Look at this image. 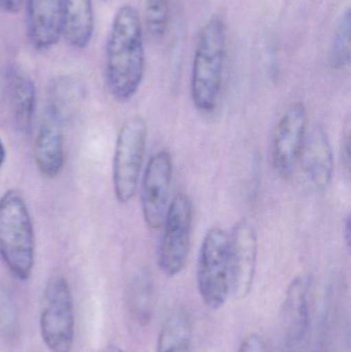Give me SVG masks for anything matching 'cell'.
Returning a JSON list of instances; mask_svg holds the SVG:
<instances>
[{"label":"cell","mask_w":351,"mask_h":352,"mask_svg":"<svg viewBox=\"0 0 351 352\" xmlns=\"http://www.w3.org/2000/svg\"><path fill=\"white\" fill-rule=\"evenodd\" d=\"M280 352H294V347L288 346V345L284 344Z\"/></svg>","instance_id":"28"},{"label":"cell","mask_w":351,"mask_h":352,"mask_svg":"<svg viewBox=\"0 0 351 352\" xmlns=\"http://www.w3.org/2000/svg\"><path fill=\"white\" fill-rule=\"evenodd\" d=\"M5 88L16 127L29 133L36 107V89L32 78L19 68H10L6 72Z\"/></svg>","instance_id":"15"},{"label":"cell","mask_w":351,"mask_h":352,"mask_svg":"<svg viewBox=\"0 0 351 352\" xmlns=\"http://www.w3.org/2000/svg\"><path fill=\"white\" fill-rule=\"evenodd\" d=\"M148 140L144 118H130L122 125L115 142L113 161V184L115 198L127 204L135 197L139 184Z\"/></svg>","instance_id":"5"},{"label":"cell","mask_w":351,"mask_h":352,"mask_svg":"<svg viewBox=\"0 0 351 352\" xmlns=\"http://www.w3.org/2000/svg\"><path fill=\"white\" fill-rule=\"evenodd\" d=\"M307 109L303 102L291 105L274 130L271 144V163L276 175L284 179L292 177L300 162L306 138Z\"/></svg>","instance_id":"8"},{"label":"cell","mask_w":351,"mask_h":352,"mask_svg":"<svg viewBox=\"0 0 351 352\" xmlns=\"http://www.w3.org/2000/svg\"><path fill=\"white\" fill-rule=\"evenodd\" d=\"M64 124L49 113H43L34 142V159L37 169L45 177H56L63 168Z\"/></svg>","instance_id":"14"},{"label":"cell","mask_w":351,"mask_h":352,"mask_svg":"<svg viewBox=\"0 0 351 352\" xmlns=\"http://www.w3.org/2000/svg\"><path fill=\"white\" fill-rule=\"evenodd\" d=\"M299 165L313 188L324 192L334 176V154L327 130L321 124L307 131Z\"/></svg>","instance_id":"12"},{"label":"cell","mask_w":351,"mask_h":352,"mask_svg":"<svg viewBox=\"0 0 351 352\" xmlns=\"http://www.w3.org/2000/svg\"><path fill=\"white\" fill-rule=\"evenodd\" d=\"M0 258L16 278L30 277L34 267V229L24 197L14 188L0 197Z\"/></svg>","instance_id":"3"},{"label":"cell","mask_w":351,"mask_h":352,"mask_svg":"<svg viewBox=\"0 0 351 352\" xmlns=\"http://www.w3.org/2000/svg\"><path fill=\"white\" fill-rule=\"evenodd\" d=\"M172 177L171 155L164 150L152 155L144 169L140 186L142 217L150 230L162 227L170 204Z\"/></svg>","instance_id":"9"},{"label":"cell","mask_w":351,"mask_h":352,"mask_svg":"<svg viewBox=\"0 0 351 352\" xmlns=\"http://www.w3.org/2000/svg\"><path fill=\"white\" fill-rule=\"evenodd\" d=\"M63 35L66 43L76 50L90 45L95 31L92 0H62Z\"/></svg>","instance_id":"16"},{"label":"cell","mask_w":351,"mask_h":352,"mask_svg":"<svg viewBox=\"0 0 351 352\" xmlns=\"http://www.w3.org/2000/svg\"><path fill=\"white\" fill-rule=\"evenodd\" d=\"M130 311L134 320L144 327L150 322L154 309V285L146 273L138 275L134 279L130 289Z\"/></svg>","instance_id":"19"},{"label":"cell","mask_w":351,"mask_h":352,"mask_svg":"<svg viewBox=\"0 0 351 352\" xmlns=\"http://www.w3.org/2000/svg\"><path fill=\"white\" fill-rule=\"evenodd\" d=\"M41 338L51 352H71L74 342L73 298L62 275L45 285L39 318Z\"/></svg>","instance_id":"7"},{"label":"cell","mask_w":351,"mask_h":352,"mask_svg":"<svg viewBox=\"0 0 351 352\" xmlns=\"http://www.w3.org/2000/svg\"><path fill=\"white\" fill-rule=\"evenodd\" d=\"M192 334L189 314L183 309L171 312L161 327L157 352H190Z\"/></svg>","instance_id":"18"},{"label":"cell","mask_w":351,"mask_h":352,"mask_svg":"<svg viewBox=\"0 0 351 352\" xmlns=\"http://www.w3.org/2000/svg\"><path fill=\"white\" fill-rule=\"evenodd\" d=\"M232 296L249 295L257 270L259 240L253 223L247 217L239 219L230 235Z\"/></svg>","instance_id":"10"},{"label":"cell","mask_w":351,"mask_h":352,"mask_svg":"<svg viewBox=\"0 0 351 352\" xmlns=\"http://www.w3.org/2000/svg\"><path fill=\"white\" fill-rule=\"evenodd\" d=\"M103 352H124L122 351L121 349H120L119 346H117V345H107L106 347H105L104 351Z\"/></svg>","instance_id":"27"},{"label":"cell","mask_w":351,"mask_h":352,"mask_svg":"<svg viewBox=\"0 0 351 352\" xmlns=\"http://www.w3.org/2000/svg\"><path fill=\"white\" fill-rule=\"evenodd\" d=\"M350 128L348 125L343 131L341 142L342 163L348 171L350 170Z\"/></svg>","instance_id":"23"},{"label":"cell","mask_w":351,"mask_h":352,"mask_svg":"<svg viewBox=\"0 0 351 352\" xmlns=\"http://www.w3.org/2000/svg\"><path fill=\"white\" fill-rule=\"evenodd\" d=\"M193 223V202L187 194L179 192L170 201L165 215L157 254L159 269L167 277L177 276L187 265Z\"/></svg>","instance_id":"6"},{"label":"cell","mask_w":351,"mask_h":352,"mask_svg":"<svg viewBox=\"0 0 351 352\" xmlns=\"http://www.w3.org/2000/svg\"><path fill=\"white\" fill-rule=\"evenodd\" d=\"M227 54L226 22L223 16H212L198 34L192 63V101L201 113H212L218 105L224 82Z\"/></svg>","instance_id":"2"},{"label":"cell","mask_w":351,"mask_h":352,"mask_svg":"<svg viewBox=\"0 0 351 352\" xmlns=\"http://www.w3.org/2000/svg\"><path fill=\"white\" fill-rule=\"evenodd\" d=\"M25 29L31 47L53 49L63 35L62 0H25Z\"/></svg>","instance_id":"11"},{"label":"cell","mask_w":351,"mask_h":352,"mask_svg":"<svg viewBox=\"0 0 351 352\" xmlns=\"http://www.w3.org/2000/svg\"><path fill=\"white\" fill-rule=\"evenodd\" d=\"M6 159V151L4 148L3 142H2L1 138H0V169L3 166L4 162Z\"/></svg>","instance_id":"26"},{"label":"cell","mask_w":351,"mask_h":352,"mask_svg":"<svg viewBox=\"0 0 351 352\" xmlns=\"http://www.w3.org/2000/svg\"><path fill=\"white\" fill-rule=\"evenodd\" d=\"M343 237L346 240V243L348 244V248H350V217L348 215L346 217V221L343 223Z\"/></svg>","instance_id":"25"},{"label":"cell","mask_w":351,"mask_h":352,"mask_svg":"<svg viewBox=\"0 0 351 352\" xmlns=\"http://www.w3.org/2000/svg\"><path fill=\"white\" fill-rule=\"evenodd\" d=\"M84 98L82 84L71 76H58L47 87L45 113L65 125L73 117Z\"/></svg>","instance_id":"17"},{"label":"cell","mask_w":351,"mask_h":352,"mask_svg":"<svg viewBox=\"0 0 351 352\" xmlns=\"http://www.w3.org/2000/svg\"><path fill=\"white\" fill-rule=\"evenodd\" d=\"M238 352H267V346L260 335L251 333L241 341Z\"/></svg>","instance_id":"22"},{"label":"cell","mask_w":351,"mask_h":352,"mask_svg":"<svg viewBox=\"0 0 351 352\" xmlns=\"http://www.w3.org/2000/svg\"><path fill=\"white\" fill-rule=\"evenodd\" d=\"M152 39L164 38L170 23L169 0H144V22Z\"/></svg>","instance_id":"21"},{"label":"cell","mask_w":351,"mask_h":352,"mask_svg":"<svg viewBox=\"0 0 351 352\" xmlns=\"http://www.w3.org/2000/svg\"><path fill=\"white\" fill-rule=\"evenodd\" d=\"M350 10H346L334 32L330 50V64L336 70H342L350 63Z\"/></svg>","instance_id":"20"},{"label":"cell","mask_w":351,"mask_h":352,"mask_svg":"<svg viewBox=\"0 0 351 352\" xmlns=\"http://www.w3.org/2000/svg\"><path fill=\"white\" fill-rule=\"evenodd\" d=\"M25 0H0V10L8 14H16L22 10Z\"/></svg>","instance_id":"24"},{"label":"cell","mask_w":351,"mask_h":352,"mask_svg":"<svg viewBox=\"0 0 351 352\" xmlns=\"http://www.w3.org/2000/svg\"><path fill=\"white\" fill-rule=\"evenodd\" d=\"M313 278L303 274L295 277L288 285L282 304V324H284L286 344L291 347L300 343L308 332L310 312V296Z\"/></svg>","instance_id":"13"},{"label":"cell","mask_w":351,"mask_h":352,"mask_svg":"<svg viewBox=\"0 0 351 352\" xmlns=\"http://www.w3.org/2000/svg\"><path fill=\"white\" fill-rule=\"evenodd\" d=\"M146 72L144 23L131 4L113 16L105 45V80L111 96L127 102L135 96Z\"/></svg>","instance_id":"1"},{"label":"cell","mask_w":351,"mask_h":352,"mask_svg":"<svg viewBox=\"0 0 351 352\" xmlns=\"http://www.w3.org/2000/svg\"><path fill=\"white\" fill-rule=\"evenodd\" d=\"M200 297L210 309H220L232 296L230 236L220 227L206 232L197 263Z\"/></svg>","instance_id":"4"}]
</instances>
